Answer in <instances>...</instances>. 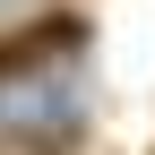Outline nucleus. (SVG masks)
Returning a JSON list of instances; mask_svg holds the SVG:
<instances>
[{"label":"nucleus","mask_w":155,"mask_h":155,"mask_svg":"<svg viewBox=\"0 0 155 155\" xmlns=\"http://www.w3.org/2000/svg\"><path fill=\"white\" fill-rule=\"evenodd\" d=\"M86 35L95 26L78 9H43V17H26V26H9V35H0V86L52 69V61H69V52H86Z\"/></svg>","instance_id":"f257e3e1"}]
</instances>
